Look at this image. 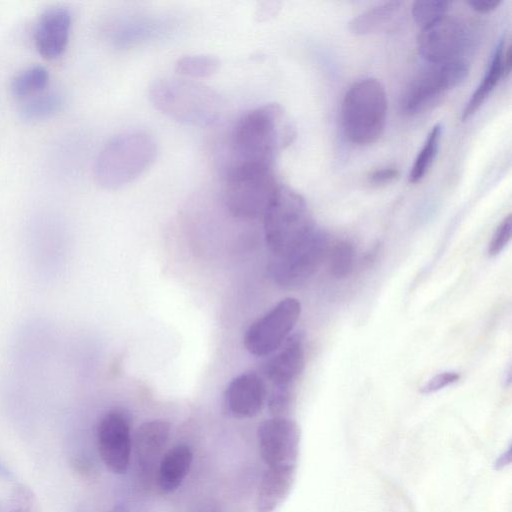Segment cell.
I'll list each match as a JSON object with an SVG mask.
<instances>
[{
    "mask_svg": "<svg viewBox=\"0 0 512 512\" xmlns=\"http://www.w3.org/2000/svg\"><path fill=\"white\" fill-rule=\"evenodd\" d=\"M295 137V129L283 108L266 104L243 114L230 140L231 163L273 165L276 155Z\"/></svg>",
    "mask_w": 512,
    "mask_h": 512,
    "instance_id": "obj_1",
    "label": "cell"
},
{
    "mask_svg": "<svg viewBox=\"0 0 512 512\" xmlns=\"http://www.w3.org/2000/svg\"><path fill=\"white\" fill-rule=\"evenodd\" d=\"M153 106L166 116L186 125L208 127L218 121L224 103L205 84L185 78H162L149 89Z\"/></svg>",
    "mask_w": 512,
    "mask_h": 512,
    "instance_id": "obj_2",
    "label": "cell"
},
{
    "mask_svg": "<svg viewBox=\"0 0 512 512\" xmlns=\"http://www.w3.org/2000/svg\"><path fill=\"white\" fill-rule=\"evenodd\" d=\"M157 146L146 132L131 131L109 140L97 156L96 182L105 189L121 188L139 177L154 161Z\"/></svg>",
    "mask_w": 512,
    "mask_h": 512,
    "instance_id": "obj_3",
    "label": "cell"
},
{
    "mask_svg": "<svg viewBox=\"0 0 512 512\" xmlns=\"http://www.w3.org/2000/svg\"><path fill=\"white\" fill-rule=\"evenodd\" d=\"M280 186L273 165L231 163L225 176L224 201L234 217L263 218Z\"/></svg>",
    "mask_w": 512,
    "mask_h": 512,
    "instance_id": "obj_4",
    "label": "cell"
},
{
    "mask_svg": "<svg viewBox=\"0 0 512 512\" xmlns=\"http://www.w3.org/2000/svg\"><path fill=\"white\" fill-rule=\"evenodd\" d=\"M346 137L357 145H369L381 136L387 114L383 85L374 78L354 83L346 92L341 108Z\"/></svg>",
    "mask_w": 512,
    "mask_h": 512,
    "instance_id": "obj_5",
    "label": "cell"
},
{
    "mask_svg": "<svg viewBox=\"0 0 512 512\" xmlns=\"http://www.w3.org/2000/svg\"><path fill=\"white\" fill-rule=\"evenodd\" d=\"M263 228L268 249L273 257H278L299 244L316 227L305 199L281 184L263 216Z\"/></svg>",
    "mask_w": 512,
    "mask_h": 512,
    "instance_id": "obj_6",
    "label": "cell"
},
{
    "mask_svg": "<svg viewBox=\"0 0 512 512\" xmlns=\"http://www.w3.org/2000/svg\"><path fill=\"white\" fill-rule=\"evenodd\" d=\"M469 74L465 59L442 63H429L405 88L401 99V111L413 115L423 110L438 95L460 85Z\"/></svg>",
    "mask_w": 512,
    "mask_h": 512,
    "instance_id": "obj_7",
    "label": "cell"
},
{
    "mask_svg": "<svg viewBox=\"0 0 512 512\" xmlns=\"http://www.w3.org/2000/svg\"><path fill=\"white\" fill-rule=\"evenodd\" d=\"M328 251L326 234L315 228L304 240L285 254L273 257L269 273L273 281L284 288H294L307 282L320 268Z\"/></svg>",
    "mask_w": 512,
    "mask_h": 512,
    "instance_id": "obj_8",
    "label": "cell"
},
{
    "mask_svg": "<svg viewBox=\"0 0 512 512\" xmlns=\"http://www.w3.org/2000/svg\"><path fill=\"white\" fill-rule=\"evenodd\" d=\"M301 313L298 299L287 297L247 329L244 346L255 356L274 353L291 335Z\"/></svg>",
    "mask_w": 512,
    "mask_h": 512,
    "instance_id": "obj_9",
    "label": "cell"
},
{
    "mask_svg": "<svg viewBox=\"0 0 512 512\" xmlns=\"http://www.w3.org/2000/svg\"><path fill=\"white\" fill-rule=\"evenodd\" d=\"M301 432L287 416H273L257 428L259 452L267 468L296 470Z\"/></svg>",
    "mask_w": 512,
    "mask_h": 512,
    "instance_id": "obj_10",
    "label": "cell"
},
{
    "mask_svg": "<svg viewBox=\"0 0 512 512\" xmlns=\"http://www.w3.org/2000/svg\"><path fill=\"white\" fill-rule=\"evenodd\" d=\"M469 44L467 26L459 19L447 15L423 27L418 36L419 52L429 63L464 59L462 55Z\"/></svg>",
    "mask_w": 512,
    "mask_h": 512,
    "instance_id": "obj_11",
    "label": "cell"
},
{
    "mask_svg": "<svg viewBox=\"0 0 512 512\" xmlns=\"http://www.w3.org/2000/svg\"><path fill=\"white\" fill-rule=\"evenodd\" d=\"M99 456L106 468L114 474H125L130 466L133 439L128 415L119 409L107 412L96 430Z\"/></svg>",
    "mask_w": 512,
    "mask_h": 512,
    "instance_id": "obj_12",
    "label": "cell"
},
{
    "mask_svg": "<svg viewBox=\"0 0 512 512\" xmlns=\"http://www.w3.org/2000/svg\"><path fill=\"white\" fill-rule=\"evenodd\" d=\"M275 352L263 365V374L272 388L292 389L305 365L303 334H291Z\"/></svg>",
    "mask_w": 512,
    "mask_h": 512,
    "instance_id": "obj_13",
    "label": "cell"
},
{
    "mask_svg": "<svg viewBox=\"0 0 512 512\" xmlns=\"http://www.w3.org/2000/svg\"><path fill=\"white\" fill-rule=\"evenodd\" d=\"M267 400L265 381L256 373H243L230 381L224 402L227 410L236 418H252L263 409Z\"/></svg>",
    "mask_w": 512,
    "mask_h": 512,
    "instance_id": "obj_14",
    "label": "cell"
},
{
    "mask_svg": "<svg viewBox=\"0 0 512 512\" xmlns=\"http://www.w3.org/2000/svg\"><path fill=\"white\" fill-rule=\"evenodd\" d=\"M169 435L170 424L162 419L146 421L137 428L133 447L136 463L143 477L150 479L153 472H156Z\"/></svg>",
    "mask_w": 512,
    "mask_h": 512,
    "instance_id": "obj_15",
    "label": "cell"
},
{
    "mask_svg": "<svg viewBox=\"0 0 512 512\" xmlns=\"http://www.w3.org/2000/svg\"><path fill=\"white\" fill-rule=\"evenodd\" d=\"M71 26V15L62 7L47 9L40 16L35 29V46L47 60L59 57L65 50Z\"/></svg>",
    "mask_w": 512,
    "mask_h": 512,
    "instance_id": "obj_16",
    "label": "cell"
},
{
    "mask_svg": "<svg viewBox=\"0 0 512 512\" xmlns=\"http://www.w3.org/2000/svg\"><path fill=\"white\" fill-rule=\"evenodd\" d=\"M406 20V6L402 1H388L357 15L349 22V29L357 35L391 33Z\"/></svg>",
    "mask_w": 512,
    "mask_h": 512,
    "instance_id": "obj_17",
    "label": "cell"
},
{
    "mask_svg": "<svg viewBox=\"0 0 512 512\" xmlns=\"http://www.w3.org/2000/svg\"><path fill=\"white\" fill-rule=\"evenodd\" d=\"M193 462V452L186 444H177L161 457L156 469L159 489L164 493L177 490L188 475Z\"/></svg>",
    "mask_w": 512,
    "mask_h": 512,
    "instance_id": "obj_18",
    "label": "cell"
},
{
    "mask_svg": "<svg viewBox=\"0 0 512 512\" xmlns=\"http://www.w3.org/2000/svg\"><path fill=\"white\" fill-rule=\"evenodd\" d=\"M296 470L267 468L256 495L257 512H275L289 495Z\"/></svg>",
    "mask_w": 512,
    "mask_h": 512,
    "instance_id": "obj_19",
    "label": "cell"
},
{
    "mask_svg": "<svg viewBox=\"0 0 512 512\" xmlns=\"http://www.w3.org/2000/svg\"><path fill=\"white\" fill-rule=\"evenodd\" d=\"M505 47V39H501L494 50L489 67L485 72L481 83L470 96L466 106L462 111L461 118L463 121L472 116L479 109V107H481V105L494 90L500 79L506 77L504 70Z\"/></svg>",
    "mask_w": 512,
    "mask_h": 512,
    "instance_id": "obj_20",
    "label": "cell"
},
{
    "mask_svg": "<svg viewBox=\"0 0 512 512\" xmlns=\"http://www.w3.org/2000/svg\"><path fill=\"white\" fill-rule=\"evenodd\" d=\"M441 133V124H436L431 128L421 150L419 151L412 165L409 174V181L411 183H418L427 174L438 153Z\"/></svg>",
    "mask_w": 512,
    "mask_h": 512,
    "instance_id": "obj_21",
    "label": "cell"
},
{
    "mask_svg": "<svg viewBox=\"0 0 512 512\" xmlns=\"http://www.w3.org/2000/svg\"><path fill=\"white\" fill-rule=\"evenodd\" d=\"M63 107V98L57 93H48L33 97L20 108L25 121H40L57 114Z\"/></svg>",
    "mask_w": 512,
    "mask_h": 512,
    "instance_id": "obj_22",
    "label": "cell"
},
{
    "mask_svg": "<svg viewBox=\"0 0 512 512\" xmlns=\"http://www.w3.org/2000/svg\"><path fill=\"white\" fill-rule=\"evenodd\" d=\"M49 73L42 66L30 67L14 77L11 92L16 98H25L41 92L47 85Z\"/></svg>",
    "mask_w": 512,
    "mask_h": 512,
    "instance_id": "obj_23",
    "label": "cell"
},
{
    "mask_svg": "<svg viewBox=\"0 0 512 512\" xmlns=\"http://www.w3.org/2000/svg\"><path fill=\"white\" fill-rule=\"evenodd\" d=\"M219 59L212 55H189L180 58L176 71L189 78H205L213 75L219 68Z\"/></svg>",
    "mask_w": 512,
    "mask_h": 512,
    "instance_id": "obj_24",
    "label": "cell"
},
{
    "mask_svg": "<svg viewBox=\"0 0 512 512\" xmlns=\"http://www.w3.org/2000/svg\"><path fill=\"white\" fill-rule=\"evenodd\" d=\"M356 252L352 243L341 240L329 250L330 274L336 279H343L351 272L355 264Z\"/></svg>",
    "mask_w": 512,
    "mask_h": 512,
    "instance_id": "obj_25",
    "label": "cell"
},
{
    "mask_svg": "<svg viewBox=\"0 0 512 512\" xmlns=\"http://www.w3.org/2000/svg\"><path fill=\"white\" fill-rule=\"evenodd\" d=\"M451 5L450 1H415L412 3L411 14L414 21L423 28L446 16Z\"/></svg>",
    "mask_w": 512,
    "mask_h": 512,
    "instance_id": "obj_26",
    "label": "cell"
},
{
    "mask_svg": "<svg viewBox=\"0 0 512 512\" xmlns=\"http://www.w3.org/2000/svg\"><path fill=\"white\" fill-rule=\"evenodd\" d=\"M7 505L9 512H40L34 491L23 483L14 485Z\"/></svg>",
    "mask_w": 512,
    "mask_h": 512,
    "instance_id": "obj_27",
    "label": "cell"
},
{
    "mask_svg": "<svg viewBox=\"0 0 512 512\" xmlns=\"http://www.w3.org/2000/svg\"><path fill=\"white\" fill-rule=\"evenodd\" d=\"M512 232V216L508 214L496 228L488 247L490 256L498 255L509 243Z\"/></svg>",
    "mask_w": 512,
    "mask_h": 512,
    "instance_id": "obj_28",
    "label": "cell"
},
{
    "mask_svg": "<svg viewBox=\"0 0 512 512\" xmlns=\"http://www.w3.org/2000/svg\"><path fill=\"white\" fill-rule=\"evenodd\" d=\"M460 379V374L455 371H444L430 378L420 389L424 394L437 392L447 386L456 383Z\"/></svg>",
    "mask_w": 512,
    "mask_h": 512,
    "instance_id": "obj_29",
    "label": "cell"
},
{
    "mask_svg": "<svg viewBox=\"0 0 512 512\" xmlns=\"http://www.w3.org/2000/svg\"><path fill=\"white\" fill-rule=\"evenodd\" d=\"M398 170L395 167H384L374 170L369 175V182L374 185L389 183L398 177Z\"/></svg>",
    "mask_w": 512,
    "mask_h": 512,
    "instance_id": "obj_30",
    "label": "cell"
},
{
    "mask_svg": "<svg viewBox=\"0 0 512 512\" xmlns=\"http://www.w3.org/2000/svg\"><path fill=\"white\" fill-rule=\"evenodd\" d=\"M467 4L478 13L494 11L500 4V0H469Z\"/></svg>",
    "mask_w": 512,
    "mask_h": 512,
    "instance_id": "obj_31",
    "label": "cell"
},
{
    "mask_svg": "<svg viewBox=\"0 0 512 512\" xmlns=\"http://www.w3.org/2000/svg\"><path fill=\"white\" fill-rule=\"evenodd\" d=\"M511 462V448L508 447L506 451H504L495 461L494 469L501 470L508 466Z\"/></svg>",
    "mask_w": 512,
    "mask_h": 512,
    "instance_id": "obj_32",
    "label": "cell"
},
{
    "mask_svg": "<svg viewBox=\"0 0 512 512\" xmlns=\"http://www.w3.org/2000/svg\"><path fill=\"white\" fill-rule=\"evenodd\" d=\"M108 512H129L127 507L123 504H117L111 508Z\"/></svg>",
    "mask_w": 512,
    "mask_h": 512,
    "instance_id": "obj_33",
    "label": "cell"
},
{
    "mask_svg": "<svg viewBox=\"0 0 512 512\" xmlns=\"http://www.w3.org/2000/svg\"><path fill=\"white\" fill-rule=\"evenodd\" d=\"M0 475L3 477H6V478L11 477V473L9 472V470H7V468L1 462H0Z\"/></svg>",
    "mask_w": 512,
    "mask_h": 512,
    "instance_id": "obj_34",
    "label": "cell"
},
{
    "mask_svg": "<svg viewBox=\"0 0 512 512\" xmlns=\"http://www.w3.org/2000/svg\"><path fill=\"white\" fill-rule=\"evenodd\" d=\"M0 512H9L8 505L0 501Z\"/></svg>",
    "mask_w": 512,
    "mask_h": 512,
    "instance_id": "obj_35",
    "label": "cell"
}]
</instances>
